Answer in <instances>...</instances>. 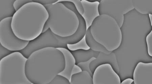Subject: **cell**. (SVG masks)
Masks as SVG:
<instances>
[{
	"instance_id": "1",
	"label": "cell",
	"mask_w": 152,
	"mask_h": 84,
	"mask_svg": "<svg viewBox=\"0 0 152 84\" xmlns=\"http://www.w3.org/2000/svg\"><path fill=\"white\" fill-rule=\"evenodd\" d=\"M64 56L59 49L46 47L32 53L27 60V77L33 84H49L65 68Z\"/></svg>"
},
{
	"instance_id": "2",
	"label": "cell",
	"mask_w": 152,
	"mask_h": 84,
	"mask_svg": "<svg viewBox=\"0 0 152 84\" xmlns=\"http://www.w3.org/2000/svg\"><path fill=\"white\" fill-rule=\"evenodd\" d=\"M49 18L42 33L48 29L58 36L68 38L78 33L86 34L85 21L72 2L58 0L57 3L44 6Z\"/></svg>"
},
{
	"instance_id": "3",
	"label": "cell",
	"mask_w": 152,
	"mask_h": 84,
	"mask_svg": "<svg viewBox=\"0 0 152 84\" xmlns=\"http://www.w3.org/2000/svg\"><path fill=\"white\" fill-rule=\"evenodd\" d=\"M85 36L90 49L107 54L117 50L123 40L119 25L113 17L105 14H100L95 20Z\"/></svg>"
},
{
	"instance_id": "4",
	"label": "cell",
	"mask_w": 152,
	"mask_h": 84,
	"mask_svg": "<svg viewBox=\"0 0 152 84\" xmlns=\"http://www.w3.org/2000/svg\"><path fill=\"white\" fill-rule=\"evenodd\" d=\"M48 18V12L45 6L31 2L16 12L12 17L11 28L19 38L32 41L42 33Z\"/></svg>"
},
{
	"instance_id": "5",
	"label": "cell",
	"mask_w": 152,
	"mask_h": 84,
	"mask_svg": "<svg viewBox=\"0 0 152 84\" xmlns=\"http://www.w3.org/2000/svg\"><path fill=\"white\" fill-rule=\"evenodd\" d=\"M28 58L20 51L13 52L0 61V84H33L27 77Z\"/></svg>"
},
{
	"instance_id": "6",
	"label": "cell",
	"mask_w": 152,
	"mask_h": 84,
	"mask_svg": "<svg viewBox=\"0 0 152 84\" xmlns=\"http://www.w3.org/2000/svg\"><path fill=\"white\" fill-rule=\"evenodd\" d=\"M85 34L78 33L72 36L64 38L55 35L48 29L35 40L30 41L28 46L20 52L28 58L34 51L46 47L67 49L68 44L77 43L85 36Z\"/></svg>"
},
{
	"instance_id": "7",
	"label": "cell",
	"mask_w": 152,
	"mask_h": 84,
	"mask_svg": "<svg viewBox=\"0 0 152 84\" xmlns=\"http://www.w3.org/2000/svg\"><path fill=\"white\" fill-rule=\"evenodd\" d=\"M134 9L133 1H100L99 7L100 14H105L113 17L121 28L123 25L124 15Z\"/></svg>"
},
{
	"instance_id": "8",
	"label": "cell",
	"mask_w": 152,
	"mask_h": 84,
	"mask_svg": "<svg viewBox=\"0 0 152 84\" xmlns=\"http://www.w3.org/2000/svg\"><path fill=\"white\" fill-rule=\"evenodd\" d=\"M12 17L0 21V44L13 52L20 51L28 46L30 41L17 37L11 28Z\"/></svg>"
},
{
	"instance_id": "9",
	"label": "cell",
	"mask_w": 152,
	"mask_h": 84,
	"mask_svg": "<svg viewBox=\"0 0 152 84\" xmlns=\"http://www.w3.org/2000/svg\"><path fill=\"white\" fill-rule=\"evenodd\" d=\"M93 84H121L120 76L111 64H102L95 68L93 73Z\"/></svg>"
},
{
	"instance_id": "10",
	"label": "cell",
	"mask_w": 152,
	"mask_h": 84,
	"mask_svg": "<svg viewBox=\"0 0 152 84\" xmlns=\"http://www.w3.org/2000/svg\"><path fill=\"white\" fill-rule=\"evenodd\" d=\"M134 84H152V63L139 62L133 73Z\"/></svg>"
},
{
	"instance_id": "11",
	"label": "cell",
	"mask_w": 152,
	"mask_h": 84,
	"mask_svg": "<svg viewBox=\"0 0 152 84\" xmlns=\"http://www.w3.org/2000/svg\"><path fill=\"white\" fill-rule=\"evenodd\" d=\"M100 1H90L82 0L84 13L82 16L85 21L87 30L93 22L100 15L99 7Z\"/></svg>"
},
{
	"instance_id": "12",
	"label": "cell",
	"mask_w": 152,
	"mask_h": 84,
	"mask_svg": "<svg viewBox=\"0 0 152 84\" xmlns=\"http://www.w3.org/2000/svg\"><path fill=\"white\" fill-rule=\"evenodd\" d=\"M111 64L117 73L119 72V67L118 63L116 56L114 52L109 54L99 53L97 57L90 64V68L92 73L97 66L102 64Z\"/></svg>"
},
{
	"instance_id": "13",
	"label": "cell",
	"mask_w": 152,
	"mask_h": 84,
	"mask_svg": "<svg viewBox=\"0 0 152 84\" xmlns=\"http://www.w3.org/2000/svg\"><path fill=\"white\" fill-rule=\"evenodd\" d=\"M62 52L64 56L65 60V67L64 70L59 75L64 76L70 81L71 77V72L72 68L76 64V61L71 51L68 49L58 48Z\"/></svg>"
},
{
	"instance_id": "14",
	"label": "cell",
	"mask_w": 152,
	"mask_h": 84,
	"mask_svg": "<svg viewBox=\"0 0 152 84\" xmlns=\"http://www.w3.org/2000/svg\"><path fill=\"white\" fill-rule=\"evenodd\" d=\"M71 51L74 56L76 64L89 61L93 58H96L99 53L91 49L88 50H78Z\"/></svg>"
},
{
	"instance_id": "15",
	"label": "cell",
	"mask_w": 152,
	"mask_h": 84,
	"mask_svg": "<svg viewBox=\"0 0 152 84\" xmlns=\"http://www.w3.org/2000/svg\"><path fill=\"white\" fill-rule=\"evenodd\" d=\"M15 1V0L0 1V21L13 16L16 12L13 6Z\"/></svg>"
},
{
	"instance_id": "16",
	"label": "cell",
	"mask_w": 152,
	"mask_h": 84,
	"mask_svg": "<svg viewBox=\"0 0 152 84\" xmlns=\"http://www.w3.org/2000/svg\"><path fill=\"white\" fill-rule=\"evenodd\" d=\"M70 84H93L92 76L86 71L73 75L71 76Z\"/></svg>"
},
{
	"instance_id": "17",
	"label": "cell",
	"mask_w": 152,
	"mask_h": 84,
	"mask_svg": "<svg viewBox=\"0 0 152 84\" xmlns=\"http://www.w3.org/2000/svg\"><path fill=\"white\" fill-rule=\"evenodd\" d=\"M67 48L71 51L78 50H88L90 49L86 41L85 36L77 43L68 44Z\"/></svg>"
},
{
	"instance_id": "18",
	"label": "cell",
	"mask_w": 152,
	"mask_h": 84,
	"mask_svg": "<svg viewBox=\"0 0 152 84\" xmlns=\"http://www.w3.org/2000/svg\"><path fill=\"white\" fill-rule=\"evenodd\" d=\"M49 84H70V83L66 78L58 75Z\"/></svg>"
},
{
	"instance_id": "19",
	"label": "cell",
	"mask_w": 152,
	"mask_h": 84,
	"mask_svg": "<svg viewBox=\"0 0 152 84\" xmlns=\"http://www.w3.org/2000/svg\"><path fill=\"white\" fill-rule=\"evenodd\" d=\"M146 41L147 51L148 55L152 56V30H151L146 36Z\"/></svg>"
},
{
	"instance_id": "20",
	"label": "cell",
	"mask_w": 152,
	"mask_h": 84,
	"mask_svg": "<svg viewBox=\"0 0 152 84\" xmlns=\"http://www.w3.org/2000/svg\"><path fill=\"white\" fill-rule=\"evenodd\" d=\"M95 58H93L89 61L85 62L80 63L77 65L80 67L83 71H87L92 76L93 73L90 70V63Z\"/></svg>"
},
{
	"instance_id": "21",
	"label": "cell",
	"mask_w": 152,
	"mask_h": 84,
	"mask_svg": "<svg viewBox=\"0 0 152 84\" xmlns=\"http://www.w3.org/2000/svg\"><path fill=\"white\" fill-rule=\"evenodd\" d=\"M33 1V0H15L13 4L14 9L17 11L24 5Z\"/></svg>"
},
{
	"instance_id": "22",
	"label": "cell",
	"mask_w": 152,
	"mask_h": 84,
	"mask_svg": "<svg viewBox=\"0 0 152 84\" xmlns=\"http://www.w3.org/2000/svg\"><path fill=\"white\" fill-rule=\"evenodd\" d=\"M72 2L74 4L76 9L79 13L82 15L84 14V10L83 9L81 1L80 0H69L68 1Z\"/></svg>"
},
{
	"instance_id": "23",
	"label": "cell",
	"mask_w": 152,
	"mask_h": 84,
	"mask_svg": "<svg viewBox=\"0 0 152 84\" xmlns=\"http://www.w3.org/2000/svg\"><path fill=\"white\" fill-rule=\"evenodd\" d=\"M13 52V51H10L0 44V59L1 60Z\"/></svg>"
},
{
	"instance_id": "24",
	"label": "cell",
	"mask_w": 152,
	"mask_h": 84,
	"mask_svg": "<svg viewBox=\"0 0 152 84\" xmlns=\"http://www.w3.org/2000/svg\"><path fill=\"white\" fill-rule=\"evenodd\" d=\"M58 0H33V1L38 2L43 6L48 5L57 3Z\"/></svg>"
},
{
	"instance_id": "25",
	"label": "cell",
	"mask_w": 152,
	"mask_h": 84,
	"mask_svg": "<svg viewBox=\"0 0 152 84\" xmlns=\"http://www.w3.org/2000/svg\"><path fill=\"white\" fill-rule=\"evenodd\" d=\"M82 71V69L80 67L76 64L72 68V72H71V76L73 75H75V74L79 73Z\"/></svg>"
},
{
	"instance_id": "26",
	"label": "cell",
	"mask_w": 152,
	"mask_h": 84,
	"mask_svg": "<svg viewBox=\"0 0 152 84\" xmlns=\"http://www.w3.org/2000/svg\"><path fill=\"white\" fill-rule=\"evenodd\" d=\"M121 84H134V80L133 79L131 78H127L125 79L123 81H121Z\"/></svg>"
},
{
	"instance_id": "27",
	"label": "cell",
	"mask_w": 152,
	"mask_h": 84,
	"mask_svg": "<svg viewBox=\"0 0 152 84\" xmlns=\"http://www.w3.org/2000/svg\"><path fill=\"white\" fill-rule=\"evenodd\" d=\"M148 16L149 20H150V23L151 26H152V14H149Z\"/></svg>"
}]
</instances>
